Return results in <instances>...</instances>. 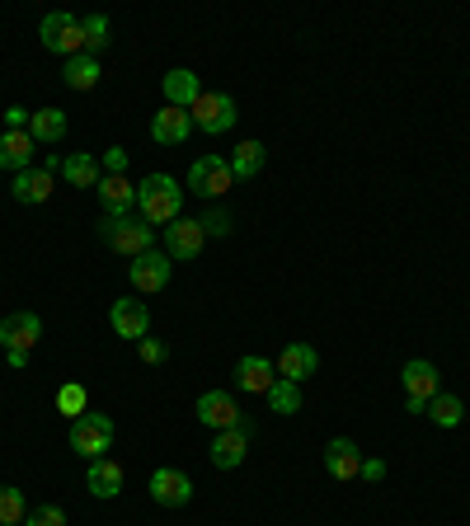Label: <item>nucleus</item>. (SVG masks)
Segmentation results:
<instances>
[{"instance_id": "a878e982", "label": "nucleus", "mask_w": 470, "mask_h": 526, "mask_svg": "<svg viewBox=\"0 0 470 526\" xmlns=\"http://www.w3.org/2000/svg\"><path fill=\"white\" fill-rule=\"evenodd\" d=\"M99 76H104V71H99V57H90V52H80V57H71V62H66V71H62V80L66 85H71V90H94V85H99Z\"/></svg>"}, {"instance_id": "4468645a", "label": "nucleus", "mask_w": 470, "mask_h": 526, "mask_svg": "<svg viewBox=\"0 0 470 526\" xmlns=\"http://www.w3.org/2000/svg\"><path fill=\"white\" fill-rule=\"evenodd\" d=\"M94 193H99L104 217H132V207H137V184H127V174H104Z\"/></svg>"}, {"instance_id": "6e6552de", "label": "nucleus", "mask_w": 470, "mask_h": 526, "mask_svg": "<svg viewBox=\"0 0 470 526\" xmlns=\"http://www.w3.org/2000/svg\"><path fill=\"white\" fill-rule=\"evenodd\" d=\"M198 423L203 428H212V433H226V428H240L245 423V409L235 404L231 390H207V395H198Z\"/></svg>"}, {"instance_id": "39448f33", "label": "nucleus", "mask_w": 470, "mask_h": 526, "mask_svg": "<svg viewBox=\"0 0 470 526\" xmlns=\"http://www.w3.org/2000/svg\"><path fill=\"white\" fill-rule=\"evenodd\" d=\"M188 113H193V127H198V132H207V137L231 132L235 118H240V109H235V94H226V90H203V99H198Z\"/></svg>"}, {"instance_id": "0eeeda50", "label": "nucleus", "mask_w": 470, "mask_h": 526, "mask_svg": "<svg viewBox=\"0 0 470 526\" xmlns=\"http://www.w3.org/2000/svg\"><path fill=\"white\" fill-rule=\"evenodd\" d=\"M170 273H174V263L165 249H146V254H137V259L127 263V282H132L141 296L165 292V287H170Z\"/></svg>"}, {"instance_id": "f704fd0d", "label": "nucleus", "mask_w": 470, "mask_h": 526, "mask_svg": "<svg viewBox=\"0 0 470 526\" xmlns=\"http://www.w3.org/2000/svg\"><path fill=\"white\" fill-rule=\"evenodd\" d=\"M137 353H141V362H146V367H160V362L170 357V343H160V339H141V343H137Z\"/></svg>"}, {"instance_id": "aec40b11", "label": "nucleus", "mask_w": 470, "mask_h": 526, "mask_svg": "<svg viewBox=\"0 0 470 526\" xmlns=\"http://www.w3.org/2000/svg\"><path fill=\"white\" fill-rule=\"evenodd\" d=\"M10 198L24 202V207H38V202L52 198V170H19L15 179H10Z\"/></svg>"}, {"instance_id": "5701e85b", "label": "nucleus", "mask_w": 470, "mask_h": 526, "mask_svg": "<svg viewBox=\"0 0 470 526\" xmlns=\"http://www.w3.org/2000/svg\"><path fill=\"white\" fill-rule=\"evenodd\" d=\"M33 146H38V141H33L29 132H5V137H0V170H10V174L33 170Z\"/></svg>"}, {"instance_id": "bb28decb", "label": "nucleus", "mask_w": 470, "mask_h": 526, "mask_svg": "<svg viewBox=\"0 0 470 526\" xmlns=\"http://www.w3.org/2000/svg\"><path fill=\"white\" fill-rule=\"evenodd\" d=\"M62 174H66V184L71 188H94L99 179H104V170H99V160L94 155H71V160H62Z\"/></svg>"}, {"instance_id": "dca6fc26", "label": "nucleus", "mask_w": 470, "mask_h": 526, "mask_svg": "<svg viewBox=\"0 0 470 526\" xmlns=\"http://www.w3.org/2000/svg\"><path fill=\"white\" fill-rule=\"evenodd\" d=\"M320 367V353H315L311 343H287L278 353V376L282 381H292V386H306Z\"/></svg>"}, {"instance_id": "9d476101", "label": "nucleus", "mask_w": 470, "mask_h": 526, "mask_svg": "<svg viewBox=\"0 0 470 526\" xmlns=\"http://www.w3.org/2000/svg\"><path fill=\"white\" fill-rule=\"evenodd\" d=\"M43 339V320L33 310H15L0 320V348L5 353H33V343Z\"/></svg>"}, {"instance_id": "6ab92c4d", "label": "nucleus", "mask_w": 470, "mask_h": 526, "mask_svg": "<svg viewBox=\"0 0 470 526\" xmlns=\"http://www.w3.org/2000/svg\"><path fill=\"white\" fill-rule=\"evenodd\" d=\"M160 94H165L170 109H193V104L203 99V85H198V76H193L188 66H174L170 76L160 80Z\"/></svg>"}, {"instance_id": "72a5a7b5", "label": "nucleus", "mask_w": 470, "mask_h": 526, "mask_svg": "<svg viewBox=\"0 0 470 526\" xmlns=\"http://www.w3.org/2000/svg\"><path fill=\"white\" fill-rule=\"evenodd\" d=\"M24 526H66V508H57V503H43V508H29Z\"/></svg>"}, {"instance_id": "4c0bfd02", "label": "nucleus", "mask_w": 470, "mask_h": 526, "mask_svg": "<svg viewBox=\"0 0 470 526\" xmlns=\"http://www.w3.org/2000/svg\"><path fill=\"white\" fill-rule=\"evenodd\" d=\"M405 409H409V414H428V400H414V395H405Z\"/></svg>"}, {"instance_id": "423d86ee", "label": "nucleus", "mask_w": 470, "mask_h": 526, "mask_svg": "<svg viewBox=\"0 0 470 526\" xmlns=\"http://www.w3.org/2000/svg\"><path fill=\"white\" fill-rule=\"evenodd\" d=\"M38 38H43L47 52H57V57H80L85 52V38H80V19L66 15V10H52V15H43V24H38Z\"/></svg>"}, {"instance_id": "412c9836", "label": "nucleus", "mask_w": 470, "mask_h": 526, "mask_svg": "<svg viewBox=\"0 0 470 526\" xmlns=\"http://www.w3.org/2000/svg\"><path fill=\"white\" fill-rule=\"evenodd\" d=\"M85 489L94 498H118L123 494V465L109 461V456H99V461L85 465Z\"/></svg>"}, {"instance_id": "20e7f679", "label": "nucleus", "mask_w": 470, "mask_h": 526, "mask_svg": "<svg viewBox=\"0 0 470 526\" xmlns=\"http://www.w3.org/2000/svg\"><path fill=\"white\" fill-rule=\"evenodd\" d=\"M231 188H235V174H231V160H226V155H198V160L188 165V193L221 198V193H231Z\"/></svg>"}, {"instance_id": "f3484780", "label": "nucleus", "mask_w": 470, "mask_h": 526, "mask_svg": "<svg viewBox=\"0 0 470 526\" xmlns=\"http://www.w3.org/2000/svg\"><path fill=\"white\" fill-rule=\"evenodd\" d=\"M193 137V113L188 109H165L151 118V141H160V146H184V141Z\"/></svg>"}, {"instance_id": "2eb2a0df", "label": "nucleus", "mask_w": 470, "mask_h": 526, "mask_svg": "<svg viewBox=\"0 0 470 526\" xmlns=\"http://www.w3.org/2000/svg\"><path fill=\"white\" fill-rule=\"evenodd\" d=\"M151 498H156L160 508H184L188 498H193V480H188L184 470H174V465H160L156 475H151Z\"/></svg>"}, {"instance_id": "e433bc0d", "label": "nucleus", "mask_w": 470, "mask_h": 526, "mask_svg": "<svg viewBox=\"0 0 470 526\" xmlns=\"http://www.w3.org/2000/svg\"><path fill=\"white\" fill-rule=\"evenodd\" d=\"M358 480H367V484L386 480V461H367V456H362V475H358Z\"/></svg>"}, {"instance_id": "cd10ccee", "label": "nucleus", "mask_w": 470, "mask_h": 526, "mask_svg": "<svg viewBox=\"0 0 470 526\" xmlns=\"http://www.w3.org/2000/svg\"><path fill=\"white\" fill-rule=\"evenodd\" d=\"M428 418H433L438 428H461L466 404H461V395H447V390H438V395L428 400Z\"/></svg>"}, {"instance_id": "ddd939ff", "label": "nucleus", "mask_w": 470, "mask_h": 526, "mask_svg": "<svg viewBox=\"0 0 470 526\" xmlns=\"http://www.w3.org/2000/svg\"><path fill=\"white\" fill-rule=\"evenodd\" d=\"M325 470L339 484H353L362 475V451L353 437H329L325 442Z\"/></svg>"}, {"instance_id": "1a4fd4ad", "label": "nucleus", "mask_w": 470, "mask_h": 526, "mask_svg": "<svg viewBox=\"0 0 470 526\" xmlns=\"http://www.w3.org/2000/svg\"><path fill=\"white\" fill-rule=\"evenodd\" d=\"M160 245H165L170 259H198L207 245V235H203V226H198V217H179L160 231Z\"/></svg>"}, {"instance_id": "c9c22d12", "label": "nucleus", "mask_w": 470, "mask_h": 526, "mask_svg": "<svg viewBox=\"0 0 470 526\" xmlns=\"http://www.w3.org/2000/svg\"><path fill=\"white\" fill-rule=\"evenodd\" d=\"M99 170H104V174H127V151H123V146H113V151H104V160H99Z\"/></svg>"}, {"instance_id": "9b49d317", "label": "nucleus", "mask_w": 470, "mask_h": 526, "mask_svg": "<svg viewBox=\"0 0 470 526\" xmlns=\"http://www.w3.org/2000/svg\"><path fill=\"white\" fill-rule=\"evenodd\" d=\"M109 325H113L118 339L141 343L146 339V329H151V310H146V301H137V296H123V301H113Z\"/></svg>"}, {"instance_id": "7ed1b4c3", "label": "nucleus", "mask_w": 470, "mask_h": 526, "mask_svg": "<svg viewBox=\"0 0 470 526\" xmlns=\"http://www.w3.org/2000/svg\"><path fill=\"white\" fill-rule=\"evenodd\" d=\"M113 433H118V428H113L109 414H90V409H85L80 418H71V433L66 437H71V451H76V456L99 461V456L113 447Z\"/></svg>"}, {"instance_id": "2f4dec72", "label": "nucleus", "mask_w": 470, "mask_h": 526, "mask_svg": "<svg viewBox=\"0 0 470 526\" xmlns=\"http://www.w3.org/2000/svg\"><path fill=\"white\" fill-rule=\"evenodd\" d=\"M198 226H203L207 240H221V235L235 231V217L226 212V207H207V212H198Z\"/></svg>"}, {"instance_id": "f03ea898", "label": "nucleus", "mask_w": 470, "mask_h": 526, "mask_svg": "<svg viewBox=\"0 0 470 526\" xmlns=\"http://www.w3.org/2000/svg\"><path fill=\"white\" fill-rule=\"evenodd\" d=\"M99 240L123 254V259H137L146 249H156V226H146L141 217H104L99 221Z\"/></svg>"}, {"instance_id": "a211bd4d", "label": "nucleus", "mask_w": 470, "mask_h": 526, "mask_svg": "<svg viewBox=\"0 0 470 526\" xmlns=\"http://www.w3.org/2000/svg\"><path fill=\"white\" fill-rule=\"evenodd\" d=\"M278 381V367L268 362V357H240L235 362V390H245V395H268V386Z\"/></svg>"}, {"instance_id": "b1692460", "label": "nucleus", "mask_w": 470, "mask_h": 526, "mask_svg": "<svg viewBox=\"0 0 470 526\" xmlns=\"http://www.w3.org/2000/svg\"><path fill=\"white\" fill-rule=\"evenodd\" d=\"M29 137L38 141V146H57V141L66 137V113L62 109H38V113H29Z\"/></svg>"}, {"instance_id": "393cba45", "label": "nucleus", "mask_w": 470, "mask_h": 526, "mask_svg": "<svg viewBox=\"0 0 470 526\" xmlns=\"http://www.w3.org/2000/svg\"><path fill=\"white\" fill-rule=\"evenodd\" d=\"M264 160H268V151H264V141H240L235 146V155H231V174L235 179H259L264 174Z\"/></svg>"}, {"instance_id": "f8f14e48", "label": "nucleus", "mask_w": 470, "mask_h": 526, "mask_svg": "<svg viewBox=\"0 0 470 526\" xmlns=\"http://www.w3.org/2000/svg\"><path fill=\"white\" fill-rule=\"evenodd\" d=\"M250 433H254V423H240V428H226V433L212 437V447H207L212 465L217 470H235V465L250 456Z\"/></svg>"}, {"instance_id": "c756f323", "label": "nucleus", "mask_w": 470, "mask_h": 526, "mask_svg": "<svg viewBox=\"0 0 470 526\" xmlns=\"http://www.w3.org/2000/svg\"><path fill=\"white\" fill-rule=\"evenodd\" d=\"M24 517H29L24 489H15V484H0V526H24Z\"/></svg>"}, {"instance_id": "c85d7f7f", "label": "nucleus", "mask_w": 470, "mask_h": 526, "mask_svg": "<svg viewBox=\"0 0 470 526\" xmlns=\"http://www.w3.org/2000/svg\"><path fill=\"white\" fill-rule=\"evenodd\" d=\"M268 409H273V414H282V418H292V414H301V386H292V381H273V386H268Z\"/></svg>"}, {"instance_id": "473e14b6", "label": "nucleus", "mask_w": 470, "mask_h": 526, "mask_svg": "<svg viewBox=\"0 0 470 526\" xmlns=\"http://www.w3.org/2000/svg\"><path fill=\"white\" fill-rule=\"evenodd\" d=\"M57 409H62V414H71V418H80V414H85V386H76V381H66V386L57 390Z\"/></svg>"}, {"instance_id": "f257e3e1", "label": "nucleus", "mask_w": 470, "mask_h": 526, "mask_svg": "<svg viewBox=\"0 0 470 526\" xmlns=\"http://www.w3.org/2000/svg\"><path fill=\"white\" fill-rule=\"evenodd\" d=\"M184 198L188 188L179 184V179H170V174H151V179H141L137 184V212L146 226H170V221L184 217Z\"/></svg>"}, {"instance_id": "7c9ffc66", "label": "nucleus", "mask_w": 470, "mask_h": 526, "mask_svg": "<svg viewBox=\"0 0 470 526\" xmlns=\"http://www.w3.org/2000/svg\"><path fill=\"white\" fill-rule=\"evenodd\" d=\"M80 38H85V52L99 57V52L109 47V19H104V15H85V19H80Z\"/></svg>"}, {"instance_id": "4be33fe9", "label": "nucleus", "mask_w": 470, "mask_h": 526, "mask_svg": "<svg viewBox=\"0 0 470 526\" xmlns=\"http://www.w3.org/2000/svg\"><path fill=\"white\" fill-rule=\"evenodd\" d=\"M400 386H405V395H414V400H433V395L442 390L438 367L423 362V357H414V362H405V372H400Z\"/></svg>"}]
</instances>
